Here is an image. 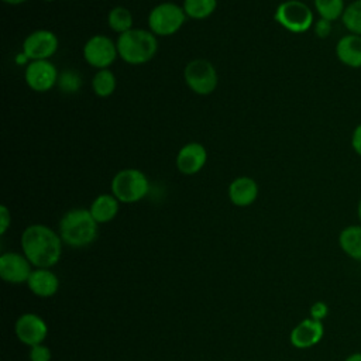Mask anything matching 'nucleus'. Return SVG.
Instances as JSON below:
<instances>
[{"label": "nucleus", "instance_id": "obj_2", "mask_svg": "<svg viewBox=\"0 0 361 361\" xmlns=\"http://www.w3.org/2000/svg\"><path fill=\"white\" fill-rule=\"evenodd\" d=\"M58 233L63 244L72 248H83L97 238L99 223L89 209L75 207L61 217Z\"/></svg>", "mask_w": 361, "mask_h": 361}, {"label": "nucleus", "instance_id": "obj_11", "mask_svg": "<svg viewBox=\"0 0 361 361\" xmlns=\"http://www.w3.org/2000/svg\"><path fill=\"white\" fill-rule=\"evenodd\" d=\"M32 271V264L23 252H4L0 255V276L4 282L27 283Z\"/></svg>", "mask_w": 361, "mask_h": 361}, {"label": "nucleus", "instance_id": "obj_33", "mask_svg": "<svg viewBox=\"0 0 361 361\" xmlns=\"http://www.w3.org/2000/svg\"><path fill=\"white\" fill-rule=\"evenodd\" d=\"M357 217H358V221L361 224V197H360V200L357 203Z\"/></svg>", "mask_w": 361, "mask_h": 361}, {"label": "nucleus", "instance_id": "obj_26", "mask_svg": "<svg viewBox=\"0 0 361 361\" xmlns=\"http://www.w3.org/2000/svg\"><path fill=\"white\" fill-rule=\"evenodd\" d=\"M28 358H30V361H51L52 354H51L49 347H47L42 343V344H37V345L30 347Z\"/></svg>", "mask_w": 361, "mask_h": 361}, {"label": "nucleus", "instance_id": "obj_21", "mask_svg": "<svg viewBox=\"0 0 361 361\" xmlns=\"http://www.w3.org/2000/svg\"><path fill=\"white\" fill-rule=\"evenodd\" d=\"M107 24H109L110 30L117 32L118 35L124 34L134 28L133 27V24H134L133 14L128 8H126L123 6H116L107 14Z\"/></svg>", "mask_w": 361, "mask_h": 361}, {"label": "nucleus", "instance_id": "obj_15", "mask_svg": "<svg viewBox=\"0 0 361 361\" xmlns=\"http://www.w3.org/2000/svg\"><path fill=\"white\" fill-rule=\"evenodd\" d=\"M258 183L250 176H238L228 185V199L237 207H247L258 197Z\"/></svg>", "mask_w": 361, "mask_h": 361}, {"label": "nucleus", "instance_id": "obj_4", "mask_svg": "<svg viewBox=\"0 0 361 361\" xmlns=\"http://www.w3.org/2000/svg\"><path fill=\"white\" fill-rule=\"evenodd\" d=\"M110 189L120 203H135L147 196L149 180L142 171L126 168L113 176Z\"/></svg>", "mask_w": 361, "mask_h": 361}, {"label": "nucleus", "instance_id": "obj_13", "mask_svg": "<svg viewBox=\"0 0 361 361\" xmlns=\"http://www.w3.org/2000/svg\"><path fill=\"white\" fill-rule=\"evenodd\" d=\"M207 161V151L203 144L190 141L180 147V149L176 154L175 165L176 169L186 176L195 175L200 172V169L206 165Z\"/></svg>", "mask_w": 361, "mask_h": 361}, {"label": "nucleus", "instance_id": "obj_24", "mask_svg": "<svg viewBox=\"0 0 361 361\" xmlns=\"http://www.w3.org/2000/svg\"><path fill=\"white\" fill-rule=\"evenodd\" d=\"M341 23L350 34L361 35V0H354L345 6Z\"/></svg>", "mask_w": 361, "mask_h": 361}, {"label": "nucleus", "instance_id": "obj_32", "mask_svg": "<svg viewBox=\"0 0 361 361\" xmlns=\"http://www.w3.org/2000/svg\"><path fill=\"white\" fill-rule=\"evenodd\" d=\"M3 1L7 3V4H11V6H18V4H23V3H25L28 0H3Z\"/></svg>", "mask_w": 361, "mask_h": 361}, {"label": "nucleus", "instance_id": "obj_18", "mask_svg": "<svg viewBox=\"0 0 361 361\" xmlns=\"http://www.w3.org/2000/svg\"><path fill=\"white\" fill-rule=\"evenodd\" d=\"M118 209H120V202L113 193H102L96 196L89 207L93 219L99 224L111 221L117 216Z\"/></svg>", "mask_w": 361, "mask_h": 361}, {"label": "nucleus", "instance_id": "obj_23", "mask_svg": "<svg viewBox=\"0 0 361 361\" xmlns=\"http://www.w3.org/2000/svg\"><path fill=\"white\" fill-rule=\"evenodd\" d=\"M319 18L329 20L331 23L341 20L345 4L344 0H313Z\"/></svg>", "mask_w": 361, "mask_h": 361}, {"label": "nucleus", "instance_id": "obj_7", "mask_svg": "<svg viewBox=\"0 0 361 361\" xmlns=\"http://www.w3.org/2000/svg\"><path fill=\"white\" fill-rule=\"evenodd\" d=\"M183 79L186 86L199 96L213 93L219 83V75L214 65L203 58H197L186 63L183 69Z\"/></svg>", "mask_w": 361, "mask_h": 361}, {"label": "nucleus", "instance_id": "obj_9", "mask_svg": "<svg viewBox=\"0 0 361 361\" xmlns=\"http://www.w3.org/2000/svg\"><path fill=\"white\" fill-rule=\"evenodd\" d=\"M59 41L54 31L39 28L32 31L23 41L21 51L30 61H41L49 59L58 51Z\"/></svg>", "mask_w": 361, "mask_h": 361}, {"label": "nucleus", "instance_id": "obj_22", "mask_svg": "<svg viewBox=\"0 0 361 361\" xmlns=\"http://www.w3.org/2000/svg\"><path fill=\"white\" fill-rule=\"evenodd\" d=\"M186 17L192 20H204L217 8V0H183L182 3Z\"/></svg>", "mask_w": 361, "mask_h": 361}, {"label": "nucleus", "instance_id": "obj_16", "mask_svg": "<svg viewBox=\"0 0 361 361\" xmlns=\"http://www.w3.org/2000/svg\"><path fill=\"white\" fill-rule=\"evenodd\" d=\"M28 289L38 298H51L59 289V279L49 268H34L28 281Z\"/></svg>", "mask_w": 361, "mask_h": 361}, {"label": "nucleus", "instance_id": "obj_14", "mask_svg": "<svg viewBox=\"0 0 361 361\" xmlns=\"http://www.w3.org/2000/svg\"><path fill=\"white\" fill-rule=\"evenodd\" d=\"M323 336H324L323 322L314 320L312 317H306L292 329L289 334V341L295 348L306 350L319 344Z\"/></svg>", "mask_w": 361, "mask_h": 361}, {"label": "nucleus", "instance_id": "obj_25", "mask_svg": "<svg viewBox=\"0 0 361 361\" xmlns=\"http://www.w3.org/2000/svg\"><path fill=\"white\" fill-rule=\"evenodd\" d=\"M80 85H82V79L78 75V72H75L72 69H68V71H63L62 73H59L58 86L62 92L73 93L80 87Z\"/></svg>", "mask_w": 361, "mask_h": 361}, {"label": "nucleus", "instance_id": "obj_10", "mask_svg": "<svg viewBox=\"0 0 361 361\" xmlns=\"http://www.w3.org/2000/svg\"><path fill=\"white\" fill-rule=\"evenodd\" d=\"M58 78L59 72L49 59L31 61L27 63L24 71V80L27 86L38 93L51 90L55 85H58Z\"/></svg>", "mask_w": 361, "mask_h": 361}, {"label": "nucleus", "instance_id": "obj_1", "mask_svg": "<svg viewBox=\"0 0 361 361\" xmlns=\"http://www.w3.org/2000/svg\"><path fill=\"white\" fill-rule=\"evenodd\" d=\"M23 254L34 268H51L62 255L63 241L55 230L45 224H31L21 234Z\"/></svg>", "mask_w": 361, "mask_h": 361}, {"label": "nucleus", "instance_id": "obj_30", "mask_svg": "<svg viewBox=\"0 0 361 361\" xmlns=\"http://www.w3.org/2000/svg\"><path fill=\"white\" fill-rule=\"evenodd\" d=\"M11 224V214L10 210L7 209V206L1 204L0 206V234H6V231L8 230Z\"/></svg>", "mask_w": 361, "mask_h": 361}, {"label": "nucleus", "instance_id": "obj_28", "mask_svg": "<svg viewBox=\"0 0 361 361\" xmlns=\"http://www.w3.org/2000/svg\"><path fill=\"white\" fill-rule=\"evenodd\" d=\"M313 31L319 38H322V39L327 38L331 34V21L324 20V18H319L313 24Z\"/></svg>", "mask_w": 361, "mask_h": 361}, {"label": "nucleus", "instance_id": "obj_8", "mask_svg": "<svg viewBox=\"0 0 361 361\" xmlns=\"http://www.w3.org/2000/svg\"><path fill=\"white\" fill-rule=\"evenodd\" d=\"M82 54L86 63L92 68H96L97 71L109 69V66H111L118 56L116 42L110 37L103 34H96L90 37L85 42Z\"/></svg>", "mask_w": 361, "mask_h": 361}, {"label": "nucleus", "instance_id": "obj_20", "mask_svg": "<svg viewBox=\"0 0 361 361\" xmlns=\"http://www.w3.org/2000/svg\"><path fill=\"white\" fill-rule=\"evenodd\" d=\"M117 87V79L110 69H99L92 78V90L99 97H109Z\"/></svg>", "mask_w": 361, "mask_h": 361}, {"label": "nucleus", "instance_id": "obj_31", "mask_svg": "<svg viewBox=\"0 0 361 361\" xmlns=\"http://www.w3.org/2000/svg\"><path fill=\"white\" fill-rule=\"evenodd\" d=\"M344 361H361V351H354L351 354H348Z\"/></svg>", "mask_w": 361, "mask_h": 361}, {"label": "nucleus", "instance_id": "obj_3", "mask_svg": "<svg viewBox=\"0 0 361 361\" xmlns=\"http://www.w3.org/2000/svg\"><path fill=\"white\" fill-rule=\"evenodd\" d=\"M118 56L128 65H144L158 51L157 35L145 28H133L116 39Z\"/></svg>", "mask_w": 361, "mask_h": 361}, {"label": "nucleus", "instance_id": "obj_12", "mask_svg": "<svg viewBox=\"0 0 361 361\" xmlns=\"http://www.w3.org/2000/svg\"><path fill=\"white\" fill-rule=\"evenodd\" d=\"M17 338L28 347L42 344L48 336L45 320L35 313H23L14 324Z\"/></svg>", "mask_w": 361, "mask_h": 361}, {"label": "nucleus", "instance_id": "obj_34", "mask_svg": "<svg viewBox=\"0 0 361 361\" xmlns=\"http://www.w3.org/2000/svg\"><path fill=\"white\" fill-rule=\"evenodd\" d=\"M44 1H55V0H44Z\"/></svg>", "mask_w": 361, "mask_h": 361}, {"label": "nucleus", "instance_id": "obj_5", "mask_svg": "<svg viewBox=\"0 0 361 361\" xmlns=\"http://www.w3.org/2000/svg\"><path fill=\"white\" fill-rule=\"evenodd\" d=\"M274 18L282 28L292 34H303L313 28L314 24L312 8L300 0H285L279 3Z\"/></svg>", "mask_w": 361, "mask_h": 361}, {"label": "nucleus", "instance_id": "obj_29", "mask_svg": "<svg viewBox=\"0 0 361 361\" xmlns=\"http://www.w3.org/2000/svg\"><path fill=\"white\" fill-rule=\"evenodd\" d=\"M350 144L353 151L361 157V123L357 124L351 133V138H350Z\"/></svg>", "mask_w": 361, "mask_h": 361}, {"label": "nucleus", "instance_id": "obj_19", "mask_svg": "<svg viewBox=\"0 0 361 361\" xmlns=\"http://www.w3.org/2000/svg\"><path fill=\"white\" fill-rule=\"evenodd\" d=\"M338 247L350 259L361 262V224L345 226L338 234Z\"/></svg>", "mask_w": 361, "mask_h": 361}, {"label": "nucleus", "instance_id": "obj_6", "mask_svg": "<svg viewBox=\"0 0 361 361\" xmlns=\"http://www.w3.org/2000/svg\"><path fill=\"white\" fill-rule=\"evenodd\" d=\"M186 18L182 6L172 1H164L151 8L147 23L148 30L157 37H169L182 28Z\"/></svg>", "mask_w": 361, "mask_h": 361}, {"label": "nucleus", "instance_id": "obj_17", "mask_svg": "<svg viewBox=\"0 0 361 361\" xmlns=\"http://www.w3.org/2000/svg\"><path fill=\"white\" fill-rule=\"evenodd\" d=\"M336 56L344 66L361 68V35L345 34L336 44Z\"/></svg>", "mask_w": 361, "mask_h": 361}, {"label": "nucleus", "instance_id": "obj_27", "mask_svg": "<svg viewBox=\"0 0 361 361\" xmlns=\"http://www.w3.org/2000/svg\"><path fill=\"white\" fill-rule=\"evenodd\" d=\"M329 312H330V309H329L327 303L323 302V300H317V302L312 303V306L309 309V314H310L309 317H312L314 320H319V322H323L327 317Z\"/></svg>", "mask_w": 361, "mask_h": 361}]
</instances>
